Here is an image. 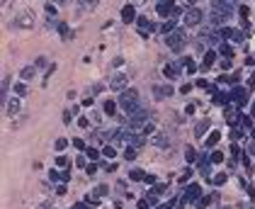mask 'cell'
Wrapping results in <instances>:
<instances>
[{"instance_id": "1", "label": "cell", "mask_w": 255, "mask_h": 209, "mask_svg": "<svg viewBox=\"0 0 255 209\" xmlns=\"http://www.w3.org/2000/svg\"><path fill=\"white\" fill-rule=\"evenodd\" d=\"M136 100H138V92L134 90V88L124 90V92H122V97H119V102H122V107H124V109H134V107H136Z\"/></svg>"}, {"instance_id": "22", "label": "cell", "mask_w": 255, "mask_h": 209, "mask_svg": "<svg viewBox=\"0 0 255 209\" xmlns=\"http://www.w3.org/2000/svg\"><path fill=\"white\" fill-rule=\"evenodd\" d=\"M58 32H61V36H71V32H68L66 25H58Z\"/></svg>"}, {"instance_id": "21", "label": "cell", "mask_w": 255, "mask_h": 209, "mask_svg": "<svg viewBox=\"0 0 255 209\" xmlns=\"http://www.w3.org/2000/svg\"><path fill=\"white\" fill-rule=\"evenodd\" d=\"M163 71H165V75H168V78H175V75H177V71H175V68H168V66H165Z\"/></svg>"}, {"instance_id": "12", "label": "cell", "mask_w": 255, "mask_h": 209, "mask_svg": "<svg viewBox=\"0 0 255 209\" xmlns=\"http://www.w3.org/2000/svg\"><path fill=\"white\" fill-rule=\"evenodd\" d=\"M114 105H117V102L107 100V102H105V112H107V114H114V112H117V107H114Z\"/></svg>"}, {"instance_id": "3", "label": "cell", "mask_w": 255, "mask_h": 209, "mask_svg": "<svg viewBox=\"0 0 255 209\" xmlns=\"http://www.w3.org/2000/svg\"><path fill=\"white\" fill-rule=\"evenodd\" d=\"M182 44H185V36H182V32H173V34L168 36V46H170V49H175V51H177Z\"/></svg>"}, {"instance_id": "16", "label": "cell", "mask_w": 255, "mask_h": 209, "mask_svg": "<svg viewBox=\"0 0 255 209\" xmlns=\"http://www.w3.org/2000/svg\"><path fill=\"white\" fill-rule=\"evenodd\" d=\"M185 66H187V71H190V73H194V71H197V63H194L192 58H187V61H185Z\"/></svg>"}, {"instance_id": "13", "label": "cell", "mask_w": 255, "mask_h": 209, "mask_svg": "<svg viewBox=\"0 0 255 209\" xmlns=\"http://www.w3.org/2000/svg\"><path fill=\"white\" fill-rule=\"evenodd\" d=\"M34 75V68H22V80H29Z\"/></svg>"}, {"instance_id": "19", "label": "cell", "mask_w": 255, "mask_h": 209, "mask_svg": "<svg viewBox=\"0 0 255 209\" xmlns=\"http://www.w3.org/2000/svg\"><path fill=\"white\" fill-rule=\"evenodd\" d=\"M170 88H155V95H158V97H160V95H170Z\"/></svg>"}, {"instance_id": "24", "label": "cell", "mask_w": 255, "mask_h": 209, "mask_svg": "<svg viewBox=\"0 0 255 209\" xmlns=\"http://www.w3.org/2000/svg\"><path fill=\"white\" fill-rule=\"evenodd\" d=\"M146 117H148L146 112H136V114H134V122H141V119H146Z\"/></svg>"}, {"instance_id": "26", "label": "cell", "mask_w": 255, "mask_h": 209, "mask_svg": "<svg viewBox=\"0 0 255 209\" xmlns=\"http://www.w3.org/2000/svg\"><path fill=\"white\" fill-rule=\"evenodd\" d=\"M88 156H90V158H97V156H100V151H97V148H88Z\"/></svg>"}, {"instance_id": "18", "label": "cell", "mask_w": 255, "mask_h": 209, "mask_svg": "<svg viewBox=\"0 0 255 209\" xmlns=\"http://www.w3.org/2000/svg\"><path fill=\"white\" fill-rule=\"evenodd\" d=\"M124 158L134 161V158H136V151H134V148H127V151H124Z\"/></svg>"}, {"instance_id": "6", "label": "cell", "mask_w": 255, "mask_h": 209, "mask_svg": "<svg viewBox=\"0 0 255 209\" xmlns=\"http://www.w3.org/2000/svg\"><path fill=\"white\" fill-rule=\"evenodd\" d=\"M124 85H127V78H124V75H117V78H112V85H109V88H114V90H122Z\"/></svg>"}, {"instance_id": "7", "label": "cell", "mask_w": 255, "mask_h": 209, "mask_svg": "<svg viewBox=\"0 0 255 209\" xmlns=\"http://www.w3.org/2000/svg\"><path fill=\"white\" fill-rule=\"evenodd\" d=\"M197 195H199V185L194 182V185H190V187H187V195H185V200H192V197H197Z\"/></svg>"}, {"instance_id": "29", "label": "cell", "mask_w": 255, "mask_h": 209, "mask_svg": "<svg viewBox=\"0 0 255 209\" xmlns=\"http://www.w3.org/2000/svg\"><path fill=\"white\" fill-rule=\"evenodd\" d=\"M221 158H224L221 153H211V161H214V163H221Z\"/></svg>"}, {"instance_id": "4", "label": "cell", "mask_w": 255, "mask_h": 209, "mask_svg": "<svg viewBox=\"0 0 255 209\" xmlns=\"http://www.w3.org/2000/svg\"><path fill=\"white\" fill-rule=\"evenodd\" d=\"M173 5H175L173 0H165V3H158V15H163V17H165V15H170V12H173Z\"/></svg>"}, {"instance_id": "2", "label": "cell", "mask_w": 255, "mask_h": 209, "mask_svg": "<svg viewBox=\"0 0 255 209\" xmlns=\"http://www.w3.org/2000/svg\"><path fill=\"white\" fill-rule=\"evenodd\" d=\"M202 22V10L199 8H192L187 15H185V25L187 27H194V25H199Z\"/></svg>"}, {"instance_id": "9", "label": "cell", "mask_w": 255, "mask_h": 209, "mask_svg": "<svg viewBox=\"0 0 255 209\" xmlns=\"http://www.w3.org/2000/svg\"><path fill=\"white\" fill-rule=\"evenodd\" d=\"M207 129H209V122H199V124L194 127V134H197V136H202V134H204Z\"/></svg>"}, {"instance_id": "14", "label": "cell", "mask_w": 255, "mask_h": 209, "mask_svg": "<svg viewBox=\"0 0 255 209\" xmlns=\"http://www.w3.org/2000/svg\"><path fill=\"white\" fill-rule=\"evenodd\" d=\"M56 165H58V168H68V158H66V156H58V158H56Z\"/></svg>"}, {"instance_id": "27", "label": "cell", "mask_w": 255, "mask_h": 209, "mask_svg": "<svg viewBox=\"0 0 255 209\" xmlns=\"http://www.w3.org/2000/svg\"><path fill=\"white\" fill-rule=\"evenodd\" d=\"M141 178H144V173H141V170H134V173H131V180H141Z\"/></svg>"}, {"instance_id": "23", "label": "cell", "mask_w": 255, "mask_h": 209, "mask_svg": "<svg viewBox=\"0 0 255 209\" xmlns=\"http://www.w3.org/2000/svg\"><path fill=\"white\" fill-rule=\"evenodd\" d=\"M73 146H75V148H80V151L85 148V144H83V139H73Z\"/></svg>"}, {"instance_id": "15", "label": "cell", "mask_w": 255, "mask_h": 209, "mask_svg": "<svg viewBox=\"0 0 255 209\" xmlns=\"http://www.w3.org/2000/svg\"><path fill=\"white\" fill-rule=\"evenodd\" d=\"M155 144H158V146H163V148H165V146H168V136H163V134H158V136H155Z\"/></svg>"}, {"instance_id": "25", "label": "cell", "mask_w": 255, "mask_h": 209, "mask_svg": "<svg viewBox=\"0 0 255 209\" xmlns=\"http://www.w3.org/2000/svg\"><path fill=\"white\" fill-rule=\"evenodd\" d=\"M17 109H19V102L12 100V102H10V112H17Z\"/></svg>"}, {"instance_id": "30", "label": "cell", "mask_w": 255, "mask_h": 209, "mask_svg": "<svg viewBox=\"0 0 255 209\" xmlns=\"http://www.w3.org/2000/svg\"><path fill=\"white\" fill-rule=\"evenodd\" d=\"M78 127H83V129H85V127H88V119H85V117H80V119H78Z\"/></svg>"}, {"instance_id": "11", "label": "cell", "mask_w": 255, "mask_h": 209, "mask_svg": "<svg viewBox=\"0 0 255 209\" xmlns=\"http://www.w3.org/2000/svg\"><path fill=\"white\" fill-rule=\"evenodd\" d=\"M211 63H214V54H211V51H209V54L204 56V66H202V68H204V71H207V68H211Z\"/></svg>"}, {"instance_id": "17", "label": "cell", "mask_w": 255, "mask_h": 209, "mask_svg": "<svg viewBox=\"0 0 255 209\" xmlns=\"http://www.w3.org/2000/svg\"><path fill=\"white\" fill-rule=\"evenodd\" d=\"M66 146H68V141H66V139H58V141H56V151H63Z\"/></svg>"}, {"instance_id": "20", "label": "cell", "mask_w": 255, "mask_h": 209, "mask_svg": "<svg viewBox=\"0 0 255 209\" xmlns=\"http://www.w3.org/2000/svg\"><path fill=\"white\" fill-rule=\"evenodd\" d=\"M102 153L107 156V158H112V156H114V148H112V146H105V148H102Z\"/></svg>"}, {"instance_id": "8", "label": "cell", "mask_w": 255, "mask_h": 209, "mask_svg": "<svg viewBox=\"0 0 255 209\" xmlns=\"http://www.w3.org/2000/svg\"><path fill=\"white\" fill-rule=\"evenodd\" d=\"M219 139H221V134H219V131H211L209 139H207V146H216V144H219Z\"/></svg>"}, {"instance_id": "10", "label": "cell", "mask_w": 255, "mask_h": 209, "mask_svg": "<svg viewBox=\"0 0 255 209\" xmlns=\"http://www.w3.org/2000/svg\"><path fill=\"white\" fill-rule=\"evenodd\" d=\"M122 19H124V22H131V19H134V8H124V12H122Z\"/></svg>"}, {"instance_id": "5", "label": "cell", "mask_w": 255, "mask_h": 209, "mask_svg": "<svg viewBox=\"0 0 255 209\" xmlns=\"http://www.w3.org/2000/svg\"><path fill=\"white\" fill-rule=\"evenodd\" d=\"M17 25L32 27V25H34V17H32V12H24V15H19V17H17Z\"/></svg>"}, {"instance_id": "28", "label": "cell", "mask_w": 255, "mask_h": 209, "mask_svg": "<svg viewBox=\"0 0 255 209\" xmlns=\"http://www.w3.org/2000/svg\"><path fill=\"white\" fill-rule=\"evenodd\" d=\"M224 180H226V175H224V173H221V175H216V178H214V185H221Z\"/></svg>"}]
</instances>
